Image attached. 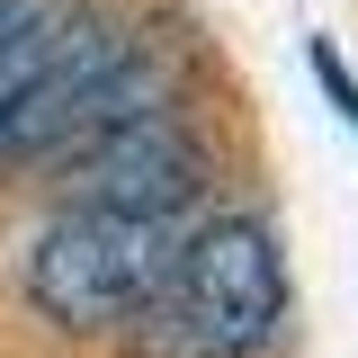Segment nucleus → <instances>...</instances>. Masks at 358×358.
Segmentation results:
<instances>
[{
	"label": "nucleus",
	"mask_w": 358,
	"mask_h": 358,
	"mask_svg": "<svg viewBox=\"0 0 358 358\" xmlns=\"http://www.w3.org/2000/svg\"><path fill=\"white\" fill-rule=\"evenodd\" d=\"M171 215H126V206H72L27 260V296L63 331H126L152 305L171 268Z\"/></svg>",
	"instance_id": "2"
},
{
	"label": "nucleus",
	"mask_w": 358,
	"mask_h": 358,
	"mask_svg": "<svg viewBox=\"0 0 358 358\" xmlns=\"http://www.w3.org/2000/svg\"><path fill=\"white\" fill-rule=\"evenodd\" d=\"M206 188V152L162 117V108H126L108 126L72 134V197L81 206H126V215H179Z\"/></svg>",
	"instance_id": "3"
},
{
	"label": "nucleus",
	"mask_w": 358,
	"mask_h": 358,
	"mask_svg": "<svg viewBox=\"0 0 358 358\" xmlns=\"http://www.w3.org/2000/svg\"><path fill=\"white\" fill-rule=\"evenodd\" d=\"M18 18H27V0H0V45L18 36Z\"/></svg>",
	"instance_id": "5"
},
{
	"label": "nucleus",
	"mask_w": 358,
	"mask_h": 358,
	"mask_svg": "<svg viewBox=\"0 0 358 358\" xmlns=\"http://www.w3.org/2000/svg\"><path fill=\"white\" fill-rule=\"evenodd\" d=\"M287 278L278 251L251 215H215L206 233H188L152 287V305L134 313V350L143 358H251L278 331Z\"/></svg>",
	"instance_id": "1"
},
{
	"label": "nucleus",
	"mask_w": 358,
	"mask_h": 358,
	"mask_svg": "<svg viewBox=\"0 0 358 358\" xmlns=\"http://www.w3.org/2000/svg\"><path fill=\"white\" fill-rule=\"evenodd\" d=\"M322 81H331V99H341V117H350V126H358V90L341 81V63H331V54H322Z\"/></svg>",
	"instance_id": "4"
}]
</instances>
